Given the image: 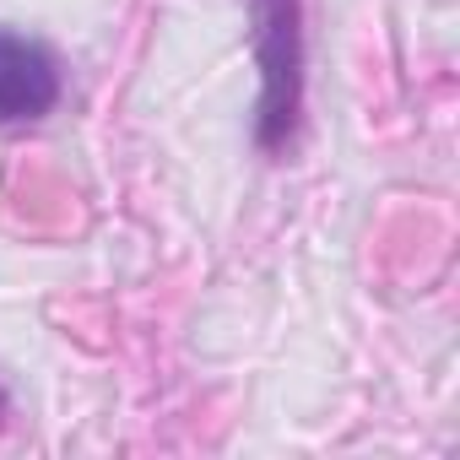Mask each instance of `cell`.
Wrapping results in <instances>:
<instances>
[{
    "mask_svg": "<svg viewBox=\"0 0 460 460\" xmlns=\"http://www.w3.org/2000/svg\"><path fill=\"white\" fill-rule=\"evenodd\" d=\"M255 55H261V146L282 152L298 125L304 93V49H298V0H255Z\"/></svg>",
    "mask_w": 460,
    "mask_h": 460,
    "instance_id": "6da1fadb",
    "label": "cell"
},
{
    "mask_svg": "<svg viewBox=\"0 0 460 460\" xmlns=\"http://www.w3.org/2000/svg\"><path fill=\"white\" fill-rule=\"evenodd\" d=\"M60 98V71L44 44L0 28V125L39 119Z\"/></svg>",
    "mask_w": 460,
    "mask_h": 460,
    "instance_id": "7a4b0ae2",
    "label": "cell"
},
{
    "mask_svg": "<svg viewBox=\"0 0 460 460\" xmlns=\"http://www.w3.org/2000/svg\"><path fill=\"white\" fill-rule=\"evenodd\" d=\"M0 411H6V390H0Z\"/></svg>",
    "mask_w": 460,
    "mask_h": 460,
    "instance_id": "3957f363",
    "label": "cell"
}]
</instances>
